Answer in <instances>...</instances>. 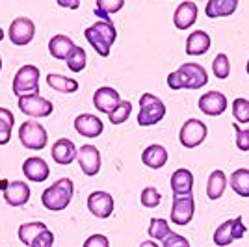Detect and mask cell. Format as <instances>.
Instances as JSON below:
<instances>
[{"label": "cell", "instance_id": "obj_1", "mask_svg": "<svg viewBox=\"0 0 249 247\" xmlns=\"http://www.w3.org/2000/svg\"><path fill=\"white\" fill-rule=\"evenodd\" d=\"M208 84V72L203 65L194 62L182 63L175 72L167 74L169 89H201Z\"/></svg>", "mask_w": 249, "mask_h": 247}, {"label": "cell", "instance_id": "obj_2", "mask_svg": "<svg viewBox=\"0 0 249 247\" xmlns=\"http://www.w3.org/2000/svg\"><path fill=\"white\" fill-rule=\"evenodd\" d=\"M84 37L88 39V43L93 47V51L106 58L110 51H112V45L115 43V37H117V30H115L114 22H104V21H97L95 24L88 26L84 30Z\"/></svg>", "mask_w": 249, "mask_h": 247}, {"label": "cell", "instance_id": "obj_3", "mask_svg": "<svg viewBox=\"0 0 249 247\" xmlns=\"http://www.w3.org/2000/svg\"><path fill=\"white\" fill-rule=\"evenodd\" d=\"M74 194V184L71 178H60L52 186H49L41 194V203L51 212L65 210Z\"/></svg>", "mask_w": 249, "mask_h": 247}, {"label": "cell", "instance_id": "obj_4", "mask_svg": "<svg viewBox=\"0 0 249 247\" xmlns=\"http://www.w3.org/2000/svg\"><path fill=\"white\" fill-rule=\"evenodd\" d=\"M166 117V104L162 99L155 97L153 93H143L140 97V113H138V124L140 126H153L160 123Z\"/></svg>", "mask_w": 249, "mask_h": 247}, {"label": "cell", "instance_id": "obj_5", "mask_svg": "<svg viewBox=\"0 0 249 247\" xmlns=\"http://www.w3.org/2000/svg\"><path fill=\"white\" fill-rule=\"evenodd\" d=\"M13 93L17 97L39 95V69L36 65H22L13 78Z\"/></svg>", "mask_w": 249, "mask_h": 247}, {"label": "cell", "instance_id": "obj_6", "mask_svg": "<svg viewBox=\"0 0 249 247\" xmlns=\"http://www.w3.org/2000/svg\"><path fill=\"white\" fill-rule=\"evenodd\" d=\"M19 140L24 149L30 151H41L49 143V136L41 123L37 121H24L19 126Z\"/></svg>", "mask_w": 249, "mask_h": 247}, {"label": "cell", "instance_id": "obj_7", "mask_svg": "<svg viewBox=\"0 0 249 247\" xmlns=\"http://www.w3.org/2000/svg\"><path fill=\"white\" fill-rule=\"evenodd\" d=\"M208 128L207 124L199 119H188L184 121V124L180 126L178 132V141L184 149H196L199 145L207 140Z\"/></svg>", "mask_w": 249, "mask_h": 247}, {"label": "cell", "instance_id": "obj_8", "mask_svg": "<svg viewBox=\"0 0 249 247\" xmlns=\"http://www.w3.org/2000/svg\"><path fill=\"white\" fill-rule=\"evenodd\" d=\"M19 110L28 117H49L54 112V104L41 95H24L19 97Z\"/></svg>", "mask_w": 249, "mask_h": 247}, {"label": "cell", "instance_id": "obj_9", "mask_svg": "<svg viewBox=\"0 0 249 247\" xmlns=\"http://www.w3.org/2000/svg\"><path fill=\"white\" fill-rule=\"evenodd\" d=\"M36 35V24L28 17H17L15 21L10 24V30H8V37L13 45L17 47H24L34 39Z\"/></svg>", "mask_w": 249, "mask_h": 247}, {"label": "cell", "instance_id": "obj_10", "mask_svg": "<svg viewBox=\"0 0 249 247\" xmlns=\"http://www.w3.org/2000/svg\"><path fill=\"white\" fill-rule=\"evenodd\" d=\"M194 214H196V201H194V195L173 197V205H171V223L184 227L194 219Z\"/></svg>", "mask_w": 249, "mask_h": 247}, {"label": "cell", "instance_id": "obj_11", "mask_svg": "<svg viewBox=\"0 0 249 247\" xmlns=\"http://www.w3.org/2000/svg\"><path fill=\"white\" fill-rule=\"evenodd\" d=\"M76 160H78V165H80V169L86 176H95L101 171V153L95 145H82L78 149Z\"/></svg>", "mask_w": 249, "mask_h": 247}, {"label": "cell", "instance_id": "obj_12", "mask_svg": "<svg viewBox=\"0 0 249 247\" xmlns=\"http://www.w3.org/2000/svg\"><path fill=\"white\" fill-rule=\"evenodd\" d=\"M197 106L205 115L218 117L227 110V97L221 91H207L199 97Z\"/></svg>", "mask_w": 249, "mask_h": 247}, {"label": "cell", "instance_id": "obj_13", "mask_svg": "<svg viewBox=\"0 0 249 247\" xmlns=\"http://www.w3.org/2000/svg\"><path fill=\"white\" fill-rule=\"evenodd\" d=\"M119 104H121V95H119V91L114 89V88H110V86H103V88H99V89L95 91L93 106L99 110V112L110 115V113L114 112Z\"/></svg>", "mask_w": 249, "mask_h": 247}, {"label": "cell", "instance_id": "obj_14", "mask_svg": "<svg viewBox=\"0 0 249 247\" xmlns=\"http://www.w3.org/2000/svg\"><path fill=\"white\" fill-rule=\"evenodd\" d=\"M88 210L99 219H106L114 212V197L106 192H93L88 197Z\"/></svg>", "mask_w": 249, "mask_h": 247}, {"label": "cell", "instance_id": "obj_15", "mask_svg": "<svg viewBox=\"0 0 249 247\" xmlns=\"http://www.w3.org/2000/svg\"><path fill=\"white\" fill-rule=\"evenodd\" d=\"M197 13H199V8L196 2H192V0L180 2L177 6L175 13H173V24H175V28H178V30L192 28L196 24V21H197Z\"/></svg>", "mask_w": 249, "mask_h": 247}, {"label": "cell", "instance_id": "obj_16", "mask_svg": "<svg viewBox=\"0 0 249 247\" xmlns=\"http://www.w3.org/2000/svg\"><path fill=\"white\" fill-rule=\"evenodd\" d=\"M74 130L86 138H99L104 130V123L93 113H80L74 117Z\"/></svg>", "mask_w": 249, "mask_h": 247}, {"label": "cell", "instance_id": "obj_17", "mask_svg": "<svg viewBox=\"0 0 249 247\" xmlns=\"http://www.w3.org/2000/svg\"><path fill=\"white\" fill-rule=\"evenodd\" d=\"M22 175L32 182H45L51 176V167L39 156H30L22 164Z\"/></svg>", "mask_w": 249, "mask_h": 247}, {"label": "cell", "instance_id": "obj_18", "mask_svg": "<svg viewBox=\"0 0 249 247\" xmlns=\"http://www.w3.org/2000/svg\"><path fill=\"white\" fill-rule=\"evenodd\" d=\"M171 192L173 197H182V195H192V190H194V173L190 169H177L175 173L171 175Z\"/></svg>", "mask_w": 249, "mask_h": 247}, {"label": "cell", "instance_id": "obj_19", "mask_svg": "<svg viewBox=\"0 0 249 247\" xmlns=\"http://www.w3.org/2000/svg\"><path fill=\"white\" fill-rule=\"evenodd\" d=\"M4 199L10 206H24L30 201V188L22 180H13L4 190Z\"/></svg>", "mask_w": 249, "mask_h": 247}, {"label": "cell", "instance_id": "obj_20", "mask_svg": "<svg viewBox=\"0 0 249 247\" xmlns=\"http://www.w3.org/2000/svg\"><path fill=\"white\" fill-rule=\"evenodd\" d=\"M76 155H78L76 145L71 140H67V138H62V140H58L56 143L52 145V160L56 164L69 165L76 158Z\"/></svg>", "mask_w": 249, "mask_h": 247}, {"label": "cell", "instance_id": "obj_21", "mask_svg": "<svg viewBox=\"0 0 249 247\" xmlns=\"http://www.w3.org/2000/svg\"><path fill=\"white\" fill-rule=\"evenodd\" d=\"M212 39L205 30H196L188 35L186 39V54L188 56H203L210 51Z\"/></svg>", "mask_w": 249, "mask_h": 247}, {"label": "cell", "instance_id": "obj_22", "mask_svg": "<svg viewBox=\"0 0 249 247\" xmlns=\"http://www.w3.org/2000/svg\"><path fill=\"white\" fill-rule=\"evenodd\" d=\"M167 149L164 145H158V143H153L149 145L145 151L142 153V162L147 165V167H151V169H160V167H164L167 164Z\"/></svg>", "mask_w": 249, "mask_h": 247}, {"label": "cell", "instance_id": "obj_23", "mask_svg": "<svg viewBox=\"0 0 249 247\" xmlns=\"http://www.w3.org/2000/svg\"><path fill=\"white\" fill-rule=\"evenodd\" d=\"M229 184L227 175L221 171V169H214L210 175H208L207 182V195L210 201H218L225 194V188Z\"/></svg>", "mask_w": 249, "mask_h": 247}, {"label": "cell", "instance_id": "obj_24", "mask_svg": "<svg viewBox=\"0 0 249 247\" xmlns=\"http://www.w3.org/2000/svg\"><path fill=\"white\" fill-rule=\"evenodd\" d=\"M238 8V0H208L205 13L210 19H219V17H229Z\"/></svg>", "mask_w": 249, "mask_h": 247}, {"label": "cell", "instance_id": "obj_25", "mask_svg": "<svg viewBox=\"0 0 249 247\" xmlns=\"http://www.w3.org/2000/svg\"><path fill=\"white\" fill-rule=\"evenodd\" d=\"M74 47L76 45L73 43V39L67 37V35H62V34L54 35L49 41V52H51L52 58H56V60H67V56L71 54Z\"/></svg>", "mask_w": 249, "mask_h": 247}, {"label": "cell", "instance_id": "obj_26", "mask_svg": "<svg viewBox=\"0 0 249 247\" xmlns=\"http://www.w3.org/2000/svg\"><path fill=\"white\" fill-rule=\"evenodd\" d=\"M47 84L51 86L52 89L60 93H76L80 84L74 78H69V76H63V74H56V72H51L47 74Z\"/></svg>", "mask_w": 249, "mask_h": 247}, {"label": "cell", "instance_id": "obj_27", "mask_svg": "<svg viewBox=\"0 0 249 247\" xmlns=\"http://www.w3.org/2000/svg\"><path fill=\"white\" fill-rule=\"evenodd\" d=\"M229 184L234 190V194L240 197H249V169L240 167L236 171H232V175L229 176Z\"/></svg>", "mask_w": 249, "mask_h": 247}, {"label": "cell", "instance_id": "obj_28", "mask_svg": "<svg viewBox=\"0 0 249 247\" xmlns=\"http://www.w3.org/2000/svg\"><path fill=\"white\" fill-rule=\"evenodd\" d=\"M124 6V0H97L95 2V15L104 22L110 21V15H114Z\"/></svg>", "mask_w": 249, "mask_h": 247}, {"label": "cell", "instance_id": "obj_29", "mask_svg": "<svg viewBox=\"0 0 249 247\" xmlns=\"http://www.w3.org/2000/svg\"><path fill=\"white\" fill-rule=\"evenodd\" d=\"M47 230V225L41 223V221H32V223H24V225L19 227V240H21L24 246H32V242L39 236L41 232Z\"/></svg>", "mask_w": 249, "mask_h": 247}, {"label": "cell", "instance_id": "obj_30", "mask_svg": "<svg viewBox=\"0 0 249 247\" xmlns=\"http://www.w3.org/2000/svg\"><path fill=\"white\" fill-rule=\"evenodd\" d=\"M13 124H15V117H13L11 110L0 108V145L10 143Z\"/></svg>", "mask_w": 249, "mask_h": 247}, {"label": "cell", "instance_id": "obj_31", "mask_svg": "<svg viewBox=\"0 0 249 247\" xmlns=\"http://www.w3.org/2000/svg\"><path fill=\"white\" fill-rule=\"evenodd\" d=\"M147 232H149V238H151V240H155V242L156 240H162V242H164L173 230L169 229V223H167L164 217H153L151 223H149V230H147Z\"/></svg>", "mask_w": 249, "mask_h": 247}, {"label": "cell", "instance_id": "obj_32", "mask_svg": "<svg viewBox=\"0 0 249 247\" xmlns=\"http://www.w3.org/2000/svg\"><path fill=\"white\" fill-rule=\"evenodd\" d=\"M214 244L218 247H227L231 246L232 242H234V238H232V219H227V221H223L221 225L214 230Z\"/></svg>", "mask_w": 249, "mask_h": 247}, {"label": "cell", "instance_id": "obj_33", "mask_svg": "<svg viewBox=\"0 0 249 247\" xmlns=\"http://www.w3.org/2000/svg\"><path fill=\"white\" fill-rule=\"evenodd\" d=\"M65 63H67V67H69L73 72H80L86 69L88 54H86V51H84L82 47H74L73 51H71V54L67 56Z\"/></svg>", "mask_w": 249, "mask_h": 247}, {"label": "cell", "instance_id": "obj_34", "mask_svg": "<svg viewBox=\"0 0 249 247\" xmlns=\"http://www.w3.org/2000/svg\"><path fill=\"white\" fill-rule=\"evenodd\" d=\"M232 117H234V123L249 124V101L248 99H234L232 101Z\"/></svg>", "mask_w": 249, "mask_h": 247}, {"label": "cell", "instance_id": "obj_35", "mask_svg": "<svg viewBox=\"0 0 249 247\" xmlns=\"http://www.w3.org/2000/svg\"><path fill=\"white\" fill-rule=\"evenodd\" d=\"M212 71H214V76H216L218 80L229 78V74H231V62H229L227 54L219 52L218 56L214 58V62H212Z\"/></svg>", "mask_w": 249, "mask_h": 247}, {"label": "cell", "instance_id": "obj_36", "mask_svg": "<svg viewBox=\"0 0 249 247\" xmlns=\"http://www.w3.org/2000/svg\"><path fill=\"white\" fill-rule=\"evenodd\" d=\"M130 113H132V103L121 101V104L108 115V119H110V123L112 124H123L124 121L130 117Z\"/></svg>", "mask_w": 249, "mask_h": 247}, {"label": "cell", "instance_id": "obj_37", "mask_svg": "<svg viewBox=\"0 0 249 247\" xmlns=\"http://www.w3.org/2000/svg\"><path fill=\"white\" fill-rule=\"evenodd\" d=\"M160 201H162V195H160V192L156 190L155 186L143 188V192H142V195H140L142 206H145V208H156V206L160 205Z\"/></svg>", "mask_w": 249, "mask_h": 247}, {"label": "cell", "instance_id": "obj_38", "mask_svg": "<svg viewBox=\"0 0 249 247\" xmlns=\"http://www.w3.org/2000/svg\"><path fill=\"white\" fill-rule=\"evenodd\" d=\"M234 128V134H236V147H238L242 153H248L249 151V130L248 128H242L238 123H232Z\"/></svg>", "mask_w": 249, "mask_h": 247}, {"label": "cell", "instance_id": "obj_39", "mask_svg": "<svg viewBox=\"0 0 249 247\" xmlns=\"http://www.w3.org/2000/svg\"><path fill=\"white\" fill-rule=\"evenodd\" d=\"M162 244H164L162 247H192L188 238H184L182 234H177V232H171Z\"/></svg>", "mask_w": 249, "mask_h": 247}, {"label": "cell", "instance_id": "obj_40", "mask_svg": "<svg viewBox=\"0 0 249 247\" xmlns=\"http://www.w3.org/2000/svg\"><path fill=\"white\" fill-rule=\"evenodd\" d=\"M52 246H54V234L47 229L45 232H41L39 236L32 242L30 247H52Z\"/></svg>", "mask_w": 249, "mask_h": 247}, {"label": "cell", "instance_id": "obj_41", "mask_svg": "<svg viewBox=\"0 0 249 247\" xmlns=\"http://www.w3.org/2000/svg\"><path fill=\"white\" fill-rule=\"evenodd\" d=\"M82 247H110V240L104 234H91L84 242Z\"/></svg>", "mask_w": 249, "mask_h": 247}, {"label": "cell", "instance_id": "obj_42", "mask_svg": "<svg viewBox=\"0 0 249 247\" xmlns=\"http://www.w3.org/2000/svg\"><path fill=\"white\" fill-rule=\"evenodd\" d=\"M58 6L62 8H69V10H76L80 6V2H67V0H58Z\"/></svg>", "mask_w": 249, "mask_h": 247}, {"label": "cell", "instance_id": "obj_43", "mask_svg": "<svg viewBox=\"0 0 249 247\" xmlns=\"http://www.w3.org/2000/svg\"><path fill=\"white\" fill-rule=\"evenodd\" d=\"M140 247H160V246L156 244L155 240H145V242H142V244H140Z\"/></svg>", "mask_w": 249, "mask_h": 247}, {"label": "cell", "instance_id": "obj_44", "mask_svg": "<svg viewBox=\"0 0 249 247\" xmlns=\"http://www.w3.org/2000/svg\"><path fill=\"white\" fill-rule=\"evenodd\" d=\"M2 39H4V30L0 28V41H2Z\"/></svg>", "mask_w": 249, "mask_h": 247}, {"label": "cell", "instance_id": "obj_45", "mask_svg": "<svg viewBox=\"0 0 249 247\" xmlns=\"http://www.w3.org/2000/svg\"><path fill=\"white\" fill-rule=\"evenodd\" d=\"M246 72L249 74V60H248V63H246Z\"/></svg>", "mask_w": 249, "mask_h": 247}, {"label": "cell", "instance_id": "obj_46", "mask_svg": "<svg viewBox=\"0 0 249 247\" xmlns=\"http://www.w3.org/2000/svg\"><path fill=\"white\" fill-rule=\"evenodd\" d=\"M0 71H2V58H0Z\"/></svg>", "mask_w": 249, "mask_h": 247}]
</instances>
